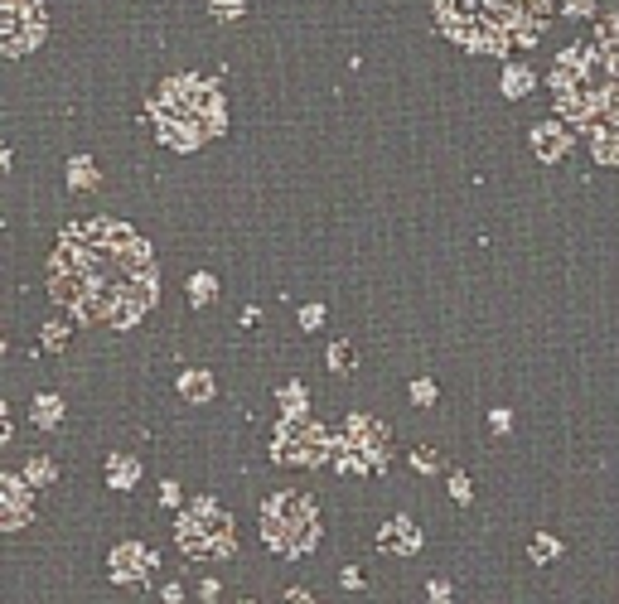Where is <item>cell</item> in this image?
Wrapping results in <instances>:
<instances>
[{"label": "cell", "mask_w": 619, "mask_h": 604, "mask_svg": "<svg viewBox=\"0 0 619 604\" xmlns=\"http://www.w3.org/2000/svg\"><path fill=\"white\" fill-rule=\"evenodd\" d=\"M175 542H179V552L194 556V561H228V556L237 552L233 517L223 513L214 498H194V508L179 513Z\"/></svg>", "instance_id": "277c9868"}, {"label": "cell", "mask_w": 619, "mask_h": 604, "mask_svg": "<svg viewBox=\"0 0 619 604\" xmlns=\"http://www.w3.org/2000/svg\"><path fill=\"white\" fill-rule=\"evenodd\" d=\"M412 397H416V401H431V397H435V387H431V382H416V387H412Z\"/></svg>", "instance_id": "7402d4cb"}, {"label": "cell", "mask_w": 619, "mask_h": 604, "mask_svg": "<svg viewBox=\"0 0 619 604\" xmlns=\"http://www.w3.org/2000/svg\"><path fill=\"white\" fill-rule=\"evenodd\" d=\"M262 542L281 556H305L319 542V508L300 488H281L262 503Z\"/></svg>", "instance_id": "3957f363"}, {"label": "cell", "mask_w": 619, "mask_h": 604, "mask_svg": "<svg viewBox=\"0 0 619 604\" xmlns=\"http://www.w3.org/2000/svg\"><path fill=\"white\" fill-rule=\"evenodd\" d=\"M179 387H185V397H208V392H214V387H208V373H185V382H179Z\"/></svg>", "instance_id": "5bb4252c"}, {"label": "cell", "mask_w": 619, "mask_h": 604, "mask_svg": "<svg viewBox=\"0 0 619 604\" xmlns=\"http://www.w3.org/2000/svg\"><path fill=\"white\" fill-rule=\"evenodd\" d=\"M30 479H53V465H44V459H34V465H30Z\"/></svg>", "instance_id": "44dd1931"}, {"label": "cell", "mask_w": 619, "mask_h": 604, "mask_svg": "<svg viewBox=\"0 0 619 604\" xmlns=\"http://www.w3.org/2000/svg\"><path fill=\"white\" fill-rule=\"evenodd\" d=\"M243 604H252V599H243Z\"/></svg>", "instance_id": "d4e9b609"}, {"label": "cell", "mask_w": 619, "mask_h": 604, "mask_svg": "<svg viewBox=\"0 0 619 604\" xmlns=\"http://www.w3.org/2000/svg\"><path fill=\"white\" fill-rule=\"evenodd\" d=\"M435 20L460 44L499 53L538 39L547 24V0H435Z\"/></svg>", "instance_id": "7a4b0ae2"}, {"label": "cell", "mask_w": 619, "mask_h": 604, "mask_svg": "<svg viewBox=\"0 0 619 604\" xmlns=\"http://www.w3.org/2000/svg\"><path fill=\"white\" fill-rule=\"evenodd\" d=\"M107 566H111V580H121V585H146L150 571H155V552H150V546H140V542H121L117 552L107 556Z\"/></svg>", "instance_id": "ba28073f"}, {"label": "cell", "mask_w": 619, "mask_h": 604, "mask_svg": "<svg viewBox=\"0 0 619 604\" xmlns=\"http://www.w3.org/2000/svg\"><path fill=\"white\" fill-rule=\"evenodd\" d=\"M0 20H5L0 49H5L10 59L30 53L39 39H44V5H39V0H0Z\"/></svg>", "instance_id": "52a82bcc"}, {"label": "cell", "mask_w": 619, "mask_h": 604, "mask_svg": "<svg viewBox=\"0 0 619 604\" xmlns=\"http://www.w3.org/2000/svg\"><path fill=\"white\" fill-rule=\"evenodd\" d=\"M0 488H5V503H10L5 527H24V517H30V494H24V484L15 479V474H5V479H0Z\"/></svg>", "instance_id": "30bf717a"}, {"label": "cell", "mask_w": 619, "mask_h": 604, "mask_svg": "<svg viewBox=\"0 0 619 604\" xmlns=\"http://www.w3.org/2000/svg\"><path fill=\"white\" fill-rule=\"evenodd\" d=\"M281 604H315V599H310L305 590H286V599H281Z\"/></svg>", "instance_id": "603a6c76"}, {"label": "cell", "mask_w": 619, "mask_h": 604, "mask_svg": "<svg viewBox=\"0 0 619 604\" xmlns=\"http://www.w3.org/2000/svg\"><path fill=\"white\" fill-rule=\"evenodd\" d=\"M528 552H532V561H557V556H561V542H557V537H538Z\"/></svg>", "instance_id": "9a60e30c"}, {"label": "cell", "mask_w": 619, "mask_h": 604, "mask_svg": "<svg viewBox=\"0 0 619 604\" xmlns=\"http://www.w3.org/2000/svg\"><path fill=\"white\" fill-rule=\"evenodd\" d=\"M136 474H140L136 459H111V465H107V484H111V488H131Z\"/></svg>", "instance_id": "8fae6325"}, {"label": "cell", "mask_w": 619, "mask_h": 604, "mask_svg": "<svg viewBox=\"0 0 619 604\" xmlns=\"http://www.w3.org/2000/svg\"><path fill=\"white\" fill-rule=\"evenodd\" d=\"M528 88V73H509V92H523Z\"/></svg>", "instance_id": "cb8c5ba5"}, {"label": "cell", "mask_w": 619, "mask_h": 604, "mask_svg": "<svg viewBox=\"0 0 619 604\" xmlns=\"http://www.w3.org/2000/svg\"><path fill=\"white\" fill-rule=\"evenodd\" d=\"M377 546H383V552H397V556H416L421 532H416L412 517H392V523H383V532H377Z\"/></svg>", "instance_id": "9c48e42d"}, {"label": "cell", "mask_w": 619, "mask_h": 604, "mask_svg": "<svg viewBox=\"0 0 619 604\" xmlns=\"http://www.w3.org/2000/svg\"><path fill=\"white\" fill-rule=\"evenodd\" d=\"M34 426H59V397L34 401Z\"/></svg>", "instance_id": "4fadbf2b"}, {"label": "cell", "mask_w": 619, "mask_h": 604, "mask_svg": "<svg viewBox=\"0 0 619 604\" xmlns=\"http://www.w3.org/2000/svg\"><path fill=\"white\" fill-rule=\"evenodd\" d=\"M387 449H392V430L373 416H348L344 420V469L354 474H373L387 465Z\"/></svg>", "instance_id": "5b68a950"}, {"label": "cell", "mask_w": 619, "mask_h": 604, "mask_svg": "<svg viewBox=\"0 0 619 604\" xmlns=\"http://www.w3.org/2000/svg\"><path fill=\"white\" fill-rule=\"evenodd\" d=\"M431 599L445 604V599H450V580H431Z\"/></svg>", "instance_id": "d6986e66"}, {"label": "cell", "mask_w": 619, "mask_h": 604, "mask_svg": "<svg viewBox=\"0 0 619 604\" xmlns=\"http://www.w3.org/2000/svg\"><path fill=\"white\" fill-rule=\"evenodd\" d=\"M189 295H214V280L199 276V280H189Z\"/></svg>", "instance_id": "ffe728a7"}, {"label": "cell", "mask_w": 619, "mask_h": 604, "mask_svg": "<svg viewBox=\"0 0 619 604\" xmlns=\"http://www.w3.org/2000/svg\"><path fill=\"white\" fill-rule=\"evenodd\" d=\"M214 15H243V0H214Z\"/></svg>", "instance_id": "ac0fdd59"}, {"label": "cell", "mask_w": 619, "mask_h": 604, "mask_svg": "<svg viewBox=\"0 0 619 604\" xmlns=\"http://www.w3.org/2000/svg\"><path fill=\"white\" fill-rule=\"evenodd\" d=\"M155 286L160 280L150 266V247L111 218L73 228L49 261V295L88 325L126 329L131 319L146 315Z\"/></svg>", "instance_id": "6da1fadb"}, {"label": "cell", "mask_w": 619, "mask_h": 604, "mask_svg": "<svg viewBox=\"0 0 619 604\" xmlns=\"http://www.w3.org/2000/svg\"><path fill=\"white\" fill-rule=\"evenodd\" d=\"M412 465H416L421 474H435V469H441V455H435V449H416Z\"/></svg>", "instance_id": "2e32d148"}, {"label": "cell", "mask_w": 619, "mask_h": 604, "mask_svg": "<svg viewBox=\"0 0 619 604\" xmlns=\"http://www.w3.org/2000/svg\"><path fill=\"white\" fill-rule=\"evenodd\" d=\"M532 140H538V156H547V160L561 156V136H557V131H542V126H538V131H532Z\"/></svg>", "instance_id": "7c38bea8"}, {"label": "cell", "mask_w": 619, "mask_h": 604, "mask_svg": "<svg viewBox=\"0 0 619 604\" xmlns=\"http://www.w3.org/2000/svg\"><path fill=\"white\" fill-rule=\"evenodd\" d=\"M450 494H455V503H470V479L455 474V479H450Z\"/></svg>", "instance_id": "e0dca14e"}, {"label": "cell", "mask_w": 619, "mask_h": 604, "mask_svg": "<svg viewBox=\"0 0 619 604\" xmlns=\"http://www.w3.org/2000/svg\"><path fill=\"white\" fill-rule=\"evenodd\" d=\"M329 455V435L319 420L310 416H290L281 420L276 435H271V459L276 465H319Z\"/></svg>", "instance_id": "8992f818"}]
</instances>
